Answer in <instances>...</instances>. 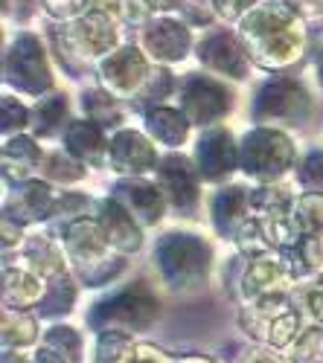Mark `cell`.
Wrapping results in <instances>:
<instances>
[{
	"instance_id": "cell-1",
	"label": "cell",
	"mask_w": 323,
	"mask_h": 363,
	"mask_svg": "<svg viewBox=\"0 0 323 363\" xmlns=\"http://www.w3.org/2000/svg\"><path fill=\"white\" fill-rule=\"evenodd\" d=\"M158 264L172 285H190L207 274L210 247L195 235L172 233L158 245Z\"/></svg>"
},
{
	"instance_id": "cell-2",
	"label": "cell",
	"mask_w": 323,
	"mask_h": 363,
	"mask_svg": "<svg viewBox=\"0 0 323 363\" xmlns=\"http://www.w3.org/2000/svg\"><path fill=\"white\" fill-rule=\"evenodd\" d=\"M291 160H295V148H291L288 137L280 131L259 128L248 134L242 143V166L248 174L277 177L291 166Z\"/></svg>"
},
{
	"instance_id": "cell-3",
	"label": "cell",
	"mask_w": 323,
	"mask_h": 363,
	"mask_svg": "<svg viewBox=\"0 0 323 363\" xmlns=\"http://www.w3.org/2000/svg\"><path fill=\"white\" fill-rule=\"evenodd\" d=\"M6 79L9 84L26 90V94H35V96L50 87L47 58L35 35L23 33L15 38V47L9 50V58H6Z\"/></svg>"
},
{
	"instance_id": "cell-4",
	"label": "cell",
	"mask_w": 323,
	"mask_h": 363,
	"mask_svg": "<svg viewBox=\"0 0 323 363\" xmlns=\"http://www.w3.org/2000/svg\"><path fill=\"white\" fill-rule=\"evenodd\" d=\"M65 41L73 52L82 58H97L105 52H114L116 47V18L105 9L87 12L70 26H65Z\"/></svg>"
},
{
	"instance_id": "cell-5",
	"label": "cell",
	"mask_w": 323,
	"mask_h": 363,
	"mask_svg": "<svg viewBox=\"0 0 323 363\" xmlns=\"http://www.w3.org/2000/svg\"><path fill=\"white\" fill-rule=\"evenodd\" d=\"M309 111V96L306 90L291 82V79H277L262 87V94L253 102L256 119H285V123H297Z\"/></svg>"
},
{
	"instance_id": "cell-6",
	"label": "cell",
	"mask_w": 323,
	"mask_h": 363,
	"mask_svg": "<svg viewBox=\"0 0 323 363\" xmlns=\"http://www.w3.org/2000/svg\"><path fill=\"white\" fill-rule=\"evenodd\" d=\"M149 76V65L137 47H120L102 62V82L114 96H134Z\"/></svg>"
},
{
	"instance_id": "cell-7",
	"label": "cell",
	"mask_w": 323,
	"mask_h": 363,
	"mask_svg": "<svg viewBox=\"0 0 323 363\" xmlns=\"http://www.w3.org/2000/svg\"><path fill=\"white\" fill-rule=\"evenodd\" d=\"M158 314V302L146 291H126L114 299H105L102 306L91 314L97 325H128V328H146Z\"/></svg>"
},
{
	"instance_id": "cell-8",
	"label": "cell",
	"mask_w": 323,
	"mask_h": 363,
	"mask_svg": "<svg viewBox=\"0 0 323 363\" xmlns=\"http://www.w3.org/2000/svg\"><path fill=\"white\" fill-rule=\"evenodd\" d=\"M306 47V33H303V23L300 18L295 23H288L277 33L265 35V38H256L248 41V52L256 65L262 67H285V65H295L300 52Z\"/></svg>"
},
{
	"instance_id": "cell-9",
	"label": "cell",
	"mask_w": 323,
	"mask_h": 363,
	"mask_svg": "<svg viewBox=\"0 0 323 363\" xmlns=\"http://www.w3.org/2000/svg\"><path fill=\"white\" fill-rule=\"evenodd\" d=\"M230 108V96L221 84L207 76H190L181 84V111L190 123H213Z\"/></svg>"
},
{
	"instance_id": "cell-10",
	"label": "cell",
	"mask_w": 323,
	"mask_h": 363,
	"mask_svg": "<svg viewBox=\"0 0 323 363\" xmlns=\"http://www.w3.org/2000/svg\"><path fill=\"white\" fill-rule=\"evenodd\" d=\"M198 58L201 65H207L216 73H227L233 79H242L248 70V47L230 33H213L198 44Z\"/></svg>"
},
{
	"instance_id": "cell-11",
	"label": "cell",
	"mask_w": 323,
	"mask_h": 363,
	"mask_svg": "<svg viewBox=\"0 0 323 363\" xmlns=\"http://www.w3.org/2000/svg\"><path fill=\"white\" fill-rule=\"evenodd\" d=\"M143 47L160 62H181L190 52V29L175 18H158L143 29Z\"/></svg>"
},
{
	"instance_id": "cell-12",
	"label": "cell",
	"mask_w": 323,
	"mask_h": 363,
	"mask_svg": "<svg viewBox=\"0 0 323 363\" xmlns=\"http://www.w3.org/2000/svg\"><path fill=\"white\" fill-rule=\"evenodd\" d=\"M108 157H111L114 169L128 172V174L146 172V169H152L158 163L155 160V145L143 134H134V131L116 134L111 140V145H108Z\"/></svg>"
},
{
	"instance_id": "cell-13",
	"label": "cell",
	"mask_w": 323,
	"mask_h": 363,
	"mask_svg": "<svg viewBox=\"0 0 323 363\" xmlns=\"http://www.w3.org/2000/svg\"><path fill=\"white\" fill-rule=\"evenodd\" d=\"M297 21V9L288 0H268V4H256L245 18H242V35L248 41L265 38L277 29Z\"/></svg>"
},
{
	"instance_id": "cell-14",
	"label": "cell",
	"mask_w": 323,
	"mask_h": 363,
	"mask_svg": "<svg viewBox=\"0 0 323 363\" xmlns=\"http://www.w3.org/2000/svg\"><path fill=\"white\" fill-rule=\"evenodd\" d=\"M198 163H201L204 177H210V180L224 177L236 166V145H233V137L227 131L204 134L198 143Z\"/></svg>"
},
{
	"instance_id": "cell-15",
	"label": "cell",
	"mask_w": 323,
	"mask_h": 363,
	"mask_svg": "<svg viewBox=\"0 0 323 363\" xmlns=\"http://www.w3.org/2000/svg\"><path fill=\"white\" fill-rule=\"evenodd\" d=\"M116 201L126 203V209L140 218L143 224H155L163 216V198L158 192V186L143 184V180H123L116 186Z\"/></svg>"
},
{
	"instance_id": "cell-16",
	"label": "cell",
	"mask_w": 323,
	"mask_h": 363,
	"mask_svg": "<svg viewBox=\"0 0 323 363\" xmlns=\"http://www.w3.org/2000/svg\"><path fill=\"white\" fill-rule=\"evenodd\" d=\"M65 245L70 250V256L76 262H97L105 256V247H108V233L102 224L97 221H73L65 233Z\"/></svg>"
},
{
	"instance_id": "cell-17",
	"label": "cell",
	"mask_w": 323,
	"mask_h": 363,
	"mask_svg": "<svg viewBox=\"0 0 323 363\" xmlns=\"http://www.w3.org/2000/svg\"><path fill=\"white\" fill-rule=\"evenodd\" d=\"M158 177L163 189L169 192V198L178 203V206H192L198 198V186H195V172L190 166V160L184 157H166L158 166Z\"/></svg>"
},
{
	"instance_id": "cell-18",
	"label": "cell",
	"mask_w": 323,
	"mask_h": 363,
	"mask_svg": "<svg viewBox=\"0 0 323 363\" xmlns=\"http://www.w3.org/2000/svg\"><path fill=\"white\" fill-rule=\"evenodd\" d=\"M99 224L108 233V241L120 250H137L140 247V233L134 227V216L128 213L126 206H120V201H105L102 203V216Z\"/></svg>"
},
{
	"instance_id": "cell-19",
	"label": "cell",
	"mask_w": 323,
	"mask_h": 363,
	"mask_svg": "<svg viewBox=\"0 0 323 363\" xmlns=\"http://www.w3.org/2000/svg\"><path fill=\"white\" fill-rule=\"evenodd\" d=\"M245 209H251V192L242 186H233L219 195L216 201V224L221 235H236V227L245 224Z\"/></svg>"
},
{
	"instance_id": "cell-20",
	"label": "cell",
	"mask_w": 323,
	"mask_h": 363,
	"mask_svg": "<svg viewBox=\"0 0 323 363\" xmlns=\"http://www.w3.org/2000/svg\"><path fill=\"white\" fill-rule=\"evenodd\" d=\"M67 151L76 155L79 160L87 163H99L102 151H105V140L99 134V128L91 123V119H79V123L70 125L67 131Z\"/></svg>"
},
{
	"instance_id": "cell-21",
	"label": "cell",
	"mask_w": 323,
	"mask_h": 363,
	"mask_svg": "<svg viewBox=\"0 0 323 363\" xmlns=\"http://www.w3.org/2000/svg\"><path fill=\"white\" fill-rule=\"evenodd\" d=\"M152 137L166 143V145H181L187 140V131H190V119L184 111H169V108H158L149 113L146 119Z\"/></svg>"
},
{
	"instance_id": "cell-22",
	"label": "cell",
	"mask_w": 323,
	"mask_h": 363,
	"mask_svg": "<svg viewBox=\"0 0 323 363\" xmlns=\"http://www.w3.org/2000/svg\"><path fill=\"white\" fill-rule=\"evenodd\" d=\"M38 160H41V151H38V145L29 140V137H15V140L6 143L4 169H6V177H9V180L26 177V172L35 169Z\"/></svg>"
},
{
	"instance_id": "cell-23",
	"label": "cell",
	"mask_w": 323,
	"mask_h": 363,
	"mask_svg": "<svg viewBox=\"0 0 323 363\" xmlns=\"http://www.w3.org/2000/svg\"><path fill=\"white\" fill-rule=\"evenodd\" d=\"M6 306H33L41 299V277L23 274V270H6Z\"/></svg>"
},
{
	"instance_id": "cell-24",
	"label": "cell",
	"mask_w": 323,
	"mask_h": 363,
	"mask_svg": "<svg viewBox=\"0 0 323 363\" xmlns=\"http://www.w3.org/2000/svg\"><path fill=\"white\" fill-rule=\"evenodd\" d=\"M285 274V267L274 259H256L251 264V270L245 274V294H262V291H268L274 288Z\"/></svg>"
},
{
	"instance_id": "cell-25",
	"label": "cell",
	"mask_w": 323,
	"mask_h": 363,
	"mask_svg": "<svg viewBox=\"0 0 323 363\" xmlns=\"http://www.w3.org/2000/svg\"><path fill=\"white\" fill-rule=\"evenodd\" d=\"M295 218L306 235H320L323 233V195L320 192L303 195L295 206Z\"/></svg>"
},
{
	"instance_id": "cell-26",
	"label": "cell",
	"mask_w": 323,
	"mask_h": 363,
	"mask_svg": "<svg viewBox=\"0 0 323 363\" xmlns=\"http://www.w3.org/2000/svg\"><path fill=\"white\" fill-rule=\"evenodd\" d=\"M82 102H84V111H87V116H94V119H99L102 125H116L120 123V111L114 108V99H111V94H102V90H87V94L82 96Z\"/></svg>"
},
{
	"instance_id": "cell-27",
	"label": "cell",
	"mask_w": 323,
	"mask_h": 363,
	"mask_svg": "<svg viewBox=\"0 0 323 363\" xmlns=\"http://www.w3.org/2000/svg\"><path fill=\"white\" fill-rule=\"evenodd\" d=\"M65 113H67V102L62 96L41 99V105L35 111V131L38 134H53L58 125L65 123Z\"/></svg>"
},
{
	"instance_id": "cell-28",
	"label": "cell",
	"mask_w": 323,
	"mask_h": 363,
	"mask_svg": "<svg viewBox=\"0 0 323 363\" xmlns=\"http://www.w3.org/2000/svg\"><path fill=\"white\" fill-rule=\"evenodd\" d=\"M18 206L21 209H29V221L47 216L50 213V186L47 184H23V192H21Z\"/></svg>"
},
{
	"instance_id": "cell-29",
	"label": "cell",
	"mask_w": 323,
	"mask_h": 363,
	"mask_svg": "<svg viewBox=\"0 0 323 363\" xmlns=\"http://www.w3.org/2000/svg\"><path fill=\"white\" fill-rule=\"evenodd\" d=\"M44 302H53V306L41 308L44 314H55V311H67V308H70V302H73V288H70L67 277H58V279L53 282V291H50V296H47Z\"/></svg>"
},
{
	"instance_id": "cell-30",
	"label": "cell",
	"mask_w": 323,
	"mask_h": 363,
	"mask_svg": "<svg viewBox=\"0 0 323 363\" xmlns=\"http://www.w3.org/2000/svg\"><path fill=\"white\" fill-rule=\"evenodd\" d=\"M146 9H149V4L146 0H111L108 4V12L114 18H120V21H140L146 15Z\"/></svg>"
},
{
	"instance_id": "cell-31",
	"label": "cell",
	"mask_w": 323,
	"mask_h": 363,
	"mask_svg": "<svg viewBox=\"0 0 323 363\" xmlns=\"http://www.w3.org/2000/svg\"><path fill=\"white\" fill-rule=\"evenodd\" d=\"M259 4V0H213V9L221 15V18H227V21H242L253 6Z\"/></svg>"
},
{
	"instance_id": "cell-32",
	"label": "cell",
	"mask_w": 323,
	"mask_h": 363,
	"mask_svg": "<svg viewBox=\"0 0 323 363\" xmlns=\"http://www.w3.org/2000/svg\"><path fill=\"white\" fill-rule=\"evenodd\" d=\"M300 180L306 186H323V155L320 151H314V155H309L300 166Z\"/></svg>"
},
{
	"instance_id": "cell-33",
	"label": "cell",
	"mask_w": 323,
	"mask_h": 363,
	"mask_svg": "<svg viewBox=\"0 0 323 363\" xmlns=\"http://www.w3.org/2000/svg\"><path fill=\"white\" fill-rule=\"evenodd\" d=\"M4 113H6V119H4V131H6V134H9V131H15V128H23V125L29 123L26 108H23V105H18L12 96H6V99H4Z\"/></svg>"
},
{
	"instance_id": "cell-34",
	"label": "cell",
	"mask_w": 323,
	"mask_h": 363,
	"mask_svg": "<svg viewBox=\"0 0 323 363\" xmlns=\"http://www.w3.org/2000/svg\"><path fill=\"white\" fill-rule=\"evenodd\" d=\"M44 6L55 18H76L87 9V0H44Z\"/></svg>"
},
{
	"instance_id": "cell-35",
	"label": "cell",
	"mask_w": 323,
	"mask_h": 363,
	"mask_svg": "<svg viewBox=\"0 0 323 363\" xmlns=\"http://www.w3.org/2000/svg\"><path fill=\"white\" fill-rule=\"evenodd\" d=\"M47 174H53V177H65V180H76V177H82V166H73L70 160H65V155H50Z\"/></svg>"
},
{
	"instance_id": "cell-36",
	"label": "cell",
	"mask_w": 323,
	"mask_h": 363,
	"mask_svg": "<svg viewBox=\"0 0 323 363\" xmlns=\"http://www.w3.org/2000/svg\"><path fill=\"white\" fill-rule=\"evenodd\" d=\"M295 9H320L323 6V0H288Z\"/></svg>"
},
{
	"instance_id": "cell-37",
	"label": "cell",
	"mask_w": 323,
	"mask_h": 363,
	"mask_svg": "<svg viewBox=\"0 0 323 363\" xmlns=\"http://www.w3.org/2000/svg\"><path fill=\"white\" fill-rule=\"evenodd\" d=\"M317 76H320V82H323V55H320V62H317Z\"/></svg>"
}]
</instances>
